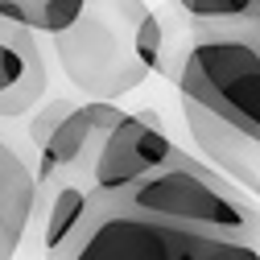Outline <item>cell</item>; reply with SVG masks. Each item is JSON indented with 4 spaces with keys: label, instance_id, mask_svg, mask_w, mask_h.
I'll use <instances>...</instances> for the list:
<instances>
[{
    "label": "cell",
    "instance_id": "1",
    "mask_svg": "<svg viewBox=\"0 0 260 260\" xmlns=\"http://www.w3.org/2000/svg\"><path fill=\"white\" fill-rule=\"evenodd\" d=\"M108 199L153 219L203 227V232L260 248V203L240 186H232L219 170H211L203 157L182 149L157 174H145L141 182H133L120 194H108Z\"/></svg>",
    "mask_w": 260,
    "mask_h": 260
},
{
    "label": "cell",
    "instance_id": "2",
    "mask_svg": "<svg viewBox=\"0 0 260 260\" xmlns=\"http://www.w3.org/2000/svg\"><path fill=\"white\" fill-rule=\"evenodd\" d=\"M62 260H260V248L128 211L124 203L91 190V215Z\"/></svg>",
    "mask_w": 260,
    "mask_h": 260
},
{
    "label": "cell",
    "instance_id": "3",
    "mask_svg": "<svg viewBox=\"0 0 260 260\" xmlns=\"http://www.w3.org/2000/svg\"><path fill=\"white\" fill-rule=\"evenodd\" d=\"M153 9L145 0H87L79 21L54 34V50L67 79L91 100H120L149 79L137 58V25Z\"/></svg>",
    "mask_w": 260,
    "mask_h": 260
},
{
    "label": "cell",
    "instance_id": "4",
    "mask_svg": "<svg viewBox=\"0 0 260 260\" xmlns=\"http://www.w3.org/2000/svg\"><path fill=\"white\" fill-rule=\"evenodd\" d=\"M182 100L260 141V42L236 25H194V46L174 83Z\"/></svg>",
    "mask_w": 260,
    "mask_h": 260
},
{
    "label": "cell",
    "instance_id": "5",
    "mask_svg": "<svg viewBox=\"0 0 260 260\" xmlns=\"http://www.w3.org/2000/svg\"><path fill=\"white\" fill-rule=\"evenodd\" d=\"M174 153H178V145L170 141V133L161 128V120L153 112H128L95 153L91 190L120 194L133 182H141L145 174H157Z\"/></svg>",
    "mask_w": 260,
    "mask_h": 260
},
{
    "label": "cell",
    "instance_id": "6",
    "mask_svg": "<svg viewBox=\"0 0 260 260\" xmlns=\"http://www.w3.org/2000/svg\"><path fill=\"white\" fill-rule=\"evenodd\" d=\"M182 120H186V133L207 166L219 170L232 186H240L244 194H252L260 203V141L240 133L236 124L219 120L215 112H207L194 100H182Z\"/></svg>",
    "mask_w": 260,
    "mask_h": 260
},
{
    "label": "cell",
    "instance_id": "7",
    "mask_svg": "<svg viewBox=\"0 0 260 260\" xmlns=\"http://www.w3.org/2000/svg\"><path fill=\"white\" fill-rule=\"evenodd\" d=\"M128 112H120L116 104H104V100H87V104H75V112L54 128V137L42 145V166H38V182H50L58 174H71L79 170L83 161L95 166V145H104V137L124 120Z\"/></svg>",
    "mask_w": 260,
    "mask_h": 260
},
{
    "label": "cell",
    "instance_id": "8",
    "mask_svg": "<svg viewBox=\"0 0 260 260\" xmlns=\"http://www.w3.org/2000/svg\"><path fill=\"white\" fill-rule=\"evenodd\" d=\"M38 203V174L0 141V260H13Z\"/></svg>",
    "mask_w": 260,
    "mask_h": 260
},
{
    "label": "cell",
    "instance_id": "9",
    "mask_svg": "<svg viewBox=\"0 0 260 260\" xmlns=\"http://www.w3.org/2000/svg\"><path fill=\"white\" fill-rule=\"evenodd\" d=\"M91 215V186H79V182H62L50 199V211H46V227H42V248H46V260H62V252L71 248V240L83 232V223Z\"/></svg>",
    "mask_w": 260,
    "mask_h": 260
},
{
    "label": "cell",
    "instance_id": "10",
    "mask_svg": "<svg viewBox=\"0 0 260 260\" xmlns=\"http://www.w3.org/2000/svg\"><path fill=\"white\" fill-rule=\"evenodd\" d=\"M157 17H161V75L178 83L186 58H190V46H194V21L178 0H166L157 9Z\"/></svg>",
    "mask_w": 260,
    "mask_h": 260
},
{
    "label": "cell",
    "instance_id": "11",
    "mask_svg": "<svg viewBox=\"0 0 260 260\" xmlns=\"http://www.w3.org/2000/svg\"><path fill=\"white\" fill-rule=\"evenodd\" d=\"M194 25H240L256 13L260 0H178Z\"/></svg>",
    "mask_w": 260,
    "mask_h": 260
},
{
    "label": "cell",
    "instance_id": "12",
    "mask_svg": "<svg viewBox=\"0 0 260 260\" xmlns=\"http://www.w3.org/2000/svg\"><path fill=\"white\" fill-rule=\"evenodd\" d=\"M137 58L149 67V75H161V17H157V9L137 25Z\"/></svg>",
    "mask_w": 260,
    "mask_h": 260
},
{
    "label": "cell",
    "instance_id": "13",
    "mask_svg": "<svg viewBox=\"0 0 260 260\" xmlns=\"http://www.w3.org/2000/svg\"><path fill=\"white\" fill-rule=\"evenodd\" d=\"M71 112H75V104H71V100H50V104H42V112L29 120V137H34V145L42 149V145L54 137V128L67 120Z\"/></svg>",
    "mask_w": 260,
    "mask_h": 260
},
{
    "label": "cell",
    "instance_id": "14",
    "mask_svg": "<svg viewBox=\"0 0 260 260\" xmlns=\"http://www.w3.org/2000/svg\"><path fill=\"white\" fill-rule=\"evenodd\" d=\"M215 29H219V25H215ZM236 29H244V34H252V38H256V42H260V5H256V13H252V17H248V21H240V25H236Z\"/></svg>",
    "mask_w": 260,
    "mask_h": 260
}]
</instances>
